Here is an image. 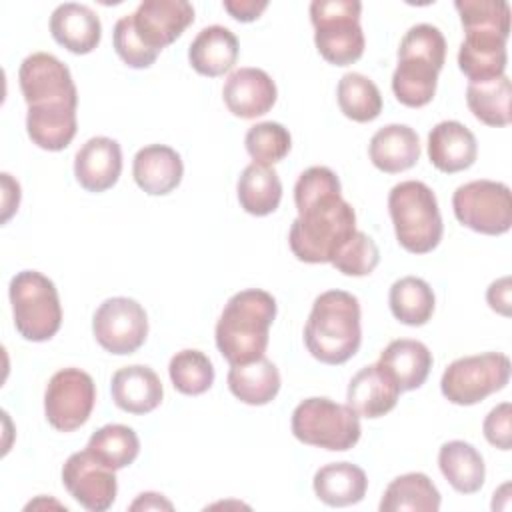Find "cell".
Wrapping results in <instances>:
<instances>
[{"label": "cell", "instance_id": "obj_11", "mask_svg": "<svg viewBox=\"0 0 512 512\" xmlns=\"http://www.w3.org/2000/svg\"><path fill=\"white\" fill-rule=\"evenodd\" d=\"M96 402V386L80 368L58 370L44 392V414L52 428L72 432L86 424Z\"/></svg>", "mask_w": 512, "mask_h": 512}, {"label": "cell", "instance_id": "obj_40", "mask_svg": "<svg viewBox=\"0 0 512 512\" xmlns=\"http://www.w3.org/2000/svg\"><path fill=\"white\" fill-rule=\"evenodd\" d=\"M464 30L490 28L510 34V6L504 0H456Z\"/></svg>", "mask_w": 512, "mask_h": 512}, {"label": "cell", "instance_id": "obj_30", "mask_svg": "<svg viewBox=\"0 0 512 512\" xmlns=\"http://www.w3.org/2000/svg\"><path fill=\"white\" fill-rule=\"evenodd\" d=\"M438 466L448 484L460 494H474L482 488L486 466L482 454L464 440H450L438 452Z\"/></svg>", "mask_w": 512, "mask_h": 512}, {"label": "cell", "instance_id": "obj_8", "mask_svg": "<svg viewBox=\"0 0 512 512\" xmlns=\"http://www.w3.org/2000/svg\"><path fill=\"white\" fill-rule=\"evenodd\" d=\"M358 414L330 398H306L292 412V434L308 446L344 452L360 440Z\"/></svg>", "mask_w": 512, "mask_h": 512}, {"label": "cell", "instance_id": "obj_44", "mask_svg": "<svg viewBox=\"0 0 512 512\" xmlns=\"http://www.w3.org/2000/svg\"><path fill=\"white\" fill-rule=\"evenodd\" d=\"M486 300L490 308L502 316H510V276H502L488 286Z\"/></svg>", "mask_w": 512, "mask_h": 512}, {"label": "cell", "instance_id": "obj_42", "mask_svg": "<svg viewBox=\"0 0 512 512\" xmlns=\"http://www.w3.org/2000/svg\"><path fill=\"white\" fill-rule=\"evenodd\" d=\"M512 406L510 402H502L496 408H492L488 412V416L484 418L482 430L486 440L500 448V450H510L512 448Z\"/></svg>", "mask_w": 512, "mask_h": 512}, {"label": "cell", "instance_id": "obj_24", "mask_svg": "<svg viewBox=\"0 0 512 512\" xmlns=\"http://www.w3.org/2000/svg\"><path fill=\"white\" fill-rule=\"evenodd\" d=\"M238 38L226 26L214 24L202 28L196 38L190 42L188 60L192 68L202 76H222L238 60Z\"/></svg>", "mask_w": 512, "mask_h": 512}, {"label": "cell", "instance_id": "obj_32", "mask_svg": "<svg viewBox=\"0 0 512 512\" xmlns=\"http://www.w3.org/2000/svg\"><path fill=\"white\" fill-rule=\"evenodd\" d=\"M440 508V492L422 472H408L394 478L380 500V512H436Z\"/></svg>", "mask_w": 512, "mask_h": 512}, {"label": "cell", "instance_id": "obj_38", "mask_svg": "<svg viewBox=\"0 0 512 512\" xmlns=\"http://www.w3.org/2000/svg\"><path fill=\"white\" fill-rule=\"evenodd\" d=\"M244 144L254 162L272 166L290 152L292 138L290 132L278 122H258L248 128Z\"/></svg>", "mask_w": 512, "mask_h": 512}, {"label": "cell", "instance_id": "obj_4", "mask_svg": "<svg viewBox=\"0 0 512 512\" xmlns=\"http://www.w3.org/2000/svg\"><path fill=\"white\" fill-rule=\"evenodd\" d=\"M446 60V40L432 24L412 26L398 48V66L392 74V92L408 108L426 106L438 84Z\"/></svg>", "mask_w": 512, "mask_h": 512}, {"label": "cell", "instance_id": "obj_6", "mask_svg": "<svg viewBox=\"0 0 512 512\" xmlns=\"http://www.w3.org/2000/svg\"><path fill=\"white\" fill-rule=\"evenodd\" d=\"M14 326L30 342L50 340L62 324L58 290L50 278L36 270H22L10 280Z\"/></svg>", "mask_w": 512, "mask_h": 512}, {"label": "cell", "instance_id": "obj_13", "mask_svg": "<svg viewBox=\"0 0 512 512\" xmlns=\"http://www.w3.org/2000/svg\"><path fill=\"white\" fill-rule=\"evenodd\" d=\"M18 84L28 106H78V92L68 66L48 52H34L22 60L18 68Z\"/></svg>", "mask_w": 512, "mask_h": 512}, {"label": "cell", "instance_id": "obj_34", "mask_svg": "<svg viewBox=\"0 0 512 512\" xmlns=\"http://www.w3.org/2000/svg\"><path fill=\"white\" fill-rule=\"evenodd\" d=\"M390 310L396 320L406 326H422L434 314V292L430 284L418 276H404L390 286Z\"/></svg>", "mask_w": 512, "mask_h": 512}, {"label": "cell", "instance_id": "obj_26", "mask_svg": "<svg viewBox=\"0 0 512 512\" xmlns=\"http://www.w3.org/2000/svg\"><path fill=\"white\" fill-rule=\"evenodd\" d=\"M378 364L394 378L402 392L420 388L432 368V352L412 338L392 340L378 358Z\"/></svg>", "mask_w": 512, "mask_h": 512}, {"label": "cell", "instance_id": "obj_3", "mask_svg": "<svg viewBox=\"0 0 512 512\" xmlns=\"http://www.w3.org/2000/svg\"><path fill=\"white\" fill-rule=\"evenodd\" d=\"M362 342L360 302L344 290L322 292L310 310L304 326V344L308 352L324 364H344Z\"/></svg>", "mask_w": 512, "mask_h": 512}, {"label": "cell", "instance_id": "obj_5", "mask_svg": "<svg viewBox=\"0 0 512 512\" xmlns=\"http://www.w3.org/2000/svg\"><path fill=\"white\" fill-rule=\"evenodd\" d=\"M396 240L412 254L432 252L444 232L436 194L420 180H404L388 194Z\"/></svg>", "mask_w": 512, "mask_h": 512}, {"label": "cell", "instance_id": "obj_16", "mask_svg": "<svg viewBox=\"0 0 512 512\" xmlns=\"http://www.w3.org/2000/svg\"><path fill=\"white\" fill-rule=\"evenodd\" d=\"M276 96L278 90L274 80L260 68L234 70L222 88L226 108L244 120H252L270 112L276 104Z\"/></svg>", "mask_w": 512, "mask_h": 512}, {"label": "cell", "instance_id": "obj_21", "mask_svg": "<svg viewBox=\"0 0 512 512\" xmlns=\"http://www.w3.org/2000/svg\"><path fill=\"white\" fill-rule=\"evenodd\" d=\"M184 164L180 154L166 144H150L136 152L132 176L136 184L150 196H164L182 182Z\"/></svg>", "mask_w": 512, "mask_h": 512}, {"label": "cell", "instance_id": "obj_28", "mask_svg": "<svg viewBox=\"0 0 512 512\" xmlns=\"http://www.w3.org/2000/svg\"><path fill=\"white\" fill-rule=\"evenodd\" d=\"M314 494L328 506H352L358 504L368 488L364 470L352 462H332L316 470Z\"/></svg>", "mask_w": 512, "mask_h": 512}, {"label": "cell", "instance_id": "obj_43", "mask_svg": "<svg viewBox=\"0 0 512 512\" xmlns=\"http://www.w3.org/2000/svg\"><path fill=\"white\" fill-rule=\"evenodd\" d=\"M224 10L238 22H252L268 8L266 0H224Z\"/></svg>", "mask_w": 512, "mask_h": 512}, {"label": "cell", "instance_id": "obj_25", "mask_svg": "<svg viewBox=\"0 0 512 512\" xmlns=\"http://www.w3.org/2000/svg\"><path fill=\"white\" fill-rule=\"evenodd\" d=\"M76 106L70 104H38L28 106L26 132L42 150H64L76 136Z\"/></svg>", "mask_w": 512, "mask_h": 512}, {"label": "cell", "instance_id": "obj_20", "mask_svg": "<svg viewBox=\"0 0 512 512\" xmlns=\"http://www.w3.org/2000/svg\"><path fill=\"white\" fill-rule=\"evenodd\" d=\"M476 136L456 120L438 122L428 134V158L434 168L454 174L470 168L476 162Z\"/></svg>", "mask_w": 512, "mask_h": 512}, {"label": "cell", "instance_id": "obj_31", "mask_svg": "<svg viewBox=\"0 0 512 512\" xmlns=\"http://www.w3.org/2000/svg\"><path fill=\"white\" fill-rule=\"evenodd\" d=\"M236 192L244 212L252 216H268L280 206L282 182L272 166L252 162L242 170Z\"/></svg>", "mask_w": 512, "mask_h": 512}, {"label": "cell", "instance_id": "obj_10", "mask_svg": "<svg viewBox=\"0 0 512 512\" xmlns=\"http://www.w3.org/2000/svg\"><path fill=\"white\" fill-rule=\"evenodd\" d=\"M456 220L480 234L498 236L512 226V194L504 182L472 180L452 196Z\"/></svg>", "mask_w": 512, "mask_h": 512}, {"label": "cell", "instance_id": "obj_36", "mask_svg": "<svg viewBox=\"0 0 512 512\" xmlns=\"http://www.w3.org/2000/svg\"><path fill=\"white\" fill-rule=\"evenodd\" d=\"M336 98L342 114L354 122H372L382 112L378 86L360 72H348L340 78Z\"/></svg>", "mask_w": 512, "mask_h": 512}, {"label": "cell", "instance_id": "obj_18", "mask_svg": "<svg viewBox=\"0 0 512 512\" xmlns=\"http://www.w3.org/2000/svg\"><path fill=\"white\" fill-rule=\"evenodd\" d=\"M122 172L120 144L108 136L86 140L74 156V176L88 192H104L112 188Z\"/></svg>", "mask_w": 512, "mask_h": 512}, {"label": "cell", "instance_id": "obj_29", "mask_svg": "<svg viewBox=\"0 0 512 512\" xmlns=\"http://www.w3.org/2000/svg\"><path fill=\"white\" fill-rule=\"evenodd\" d=\"M228 388L244 404L264 406L272 402L280 390V372L266 356L236 364L228 370Z\"/></svg>", "mask_w": 512, "mask_h": 512}, {"label": "cell", "instance_id": "obj_2", "mask_svg": "<svg viewBox=\"0 0 512 512\" xmlns=\"http://www.w3.org/2000/svg\"><path fill=\"white\" fill-rule=\"evenodd\" d=\"M276 300L260 288L240 290L226 302L216 322V348L230 366L248 364L264 356Z\"/></svg>", "mask_w": 512, "mask_h": 512}, {"label": "cell", "instance_id": "obj_14", "mask_svg": "<svg viewBox=\"0 0 512 512\" xmlns=\"http://www.w3.org/2000/svg\"><path fill=\"white\" fill-rule=\"evenodd\" d=\"M62 484L70 496L90 512L108 510L118 492L114 470L98 462L88 450L68 456L62 466Z\"/></svg>", "mask_w": 512, "mask_h": 512}, {"label": "cell", "instance_id": "obj_46", "mask_svg": "<svg viewBox=\"0 0 512 512\" xmlns=\"http://www.w3.org/2000/svg\"><path fill=\"white\" fill-rule=\"evenodd\" d=\"M172 508H174L172 502L156 492H144L130 504L132 512H136V510H172Z\"/></svg>", "mask_w": 512, "mask_h": 512}, {"label": "cell", "instance_id": "obj_15", "mask_svg": "<svg viewBox=\"0 0 512 512\" xmlns=\"http://www.w3.org/2000/svg\"><path fill=\"white\" fill-rule=\"evenodd\" d=\"M130 16L140 40L160 54L194 22V8L186 0H144Z\"/></svg>", "mask_w": 512, "mask_h": 512}, {"label": "cell", "instance_id": "obj_1", "mask_svg": "<svg viewBox=\"0 0 512 512\" xmlns=\"http://www.w3.org/2000/svg\"><path fill=\"white\" fill-rule=\"evenodd\" d=\"M340 192L338 176L326 166H312L298 176L294 186L298 218L290 226L288 244L300 262H330L356 232V212Z\"/></svg>", "mask_w": 512, "mask_h": 512}, {"label": "cell", "instance_id": "obj_35", "mask_svg": "<svg viewBox=\"0 0 512 512\" xmlns=\"http://www.w3.org/2000/svg\"><path fill=\"white\" fill-rule=\"evenodd\" d=\"M86 450L98 462L116 472L120 468L130 466L136 460L140 452V440L130 426L106 424L90 436Z\"/></svg>", "mask_w": 512, "mask_h": 512}, {"label": "cell", "instance_id": "obj_41", "mask_svg": "<svg viewBox=\"0 0 512 512\" xmlns=\"http://www.w3.org/2000/svg\"><path fill=\"white\" fill-rule=\"evenodd\" d=\"M112 42H114V50L116 54L122 58L124 64H128L130 68H148L154 64V60L158 58V52L150 50L140 36L136 34L134 26H132V16H122L116 24H114V32H112Z\"/></svg>", "mask_w": 512, "mask_h": 512}, {"label": "cell", "instance_id": "obj_45", "mask_svg": "<svg viewBox=\"0 0 512 512\" xmlns=\"http://www.w3.org/2000/svg\"><path fill=\"white\" fill-rule=\"evenodd\" d=\"M2 190H4V198H2V222H8V218L14 214V210H18L20 204V186L16 180H12V176L8 172H2Z\"/></svg>", "mask_w": 512, "mask_h": 512}, {"label": "cell", "instance_id": "obj_19", "mask_svg": "<svg viewBox=\"0 0 512 512\" xmlns=\"http://www.w3.org/2000/svg\"><path fill=\"white\" fill-rule=\"evenodd\" d=\"M394 378L376 362L360 368L346 390V404L364 418H380L388 414L400 396Z\"/></svg>", "mask_w": 512, "mask_h": 512}, {"label": "cell", "instance_id": "obj_33", "mask_svg": "<svg viewBox=\"0 0 512 512\" xmlns=\"http://www.w3.org/2000/svg\"><path fill=\"white\" fill-rule=\"evenodd\" d=\"M512 84L508 76L486 82H470L466 88V104L470 112L486 126H508L512 120L510 110Z\"/></svg>", "mask_w": 512, "mask_h": 512}, {"label": "cell", "instance_id": "obj_12", "mask_svg": "<svg viewBox=\"0 0 512 512\" xmlns=\"http://www.w3.org/2000/svg\"><path fill=\"white\" fill-rule=\"evenodd\" d=\"M92 332L106 352L116 356L132 354L148 336L146 310L134 298H108L94 312Z\"/></svg>", "mask_w": 512, "mask_h": 512}, {"label": "cell", "instance_id": "obj_17", "mask_svg": "<svg viewBox=\"0 0 512 512\" xmlns=\"http://www.w3.org/2000/svg\"><path fill=\"white\" fill-rule=\"evenodd\" d=\"M458 50V66L470 82H486L504 76L508 34L498 30H464Z\"/></svg>", "mask_w": 512, "mask_h": 512}, {"label": "cell", "instance_id": "obj_23", "mask_svg": "<svg viewBox=\"0 0 512 512\" xmlns=\"http://www.w3.org/2000/svg\"><path fill=\"white\" fill-rule=\"evenodd\" d=\"M114 404L128 414H148L160 406L164 388L150 366L134 364L114 372L110 382Z\"/></svg>", "mask_w": 512, "mask_h": 512}, {"label": "cell", "instance_id": "obj_9", "mask_svg": "<svg viewBox=\"0 0 512 512\" xmlns=\"http://www.w3.org/2000/svg\"><path fill=\"white\" fill-rule=\"evenodd\" d=\"M510 380V360L500 352L464 356L448 364L440 378L444 398L458 406H472L494 392H500Z\"/></svg>", "mask_w": 512, "mask_h": 512}, {"label": "cell", "instance_id": "obj_37", "mask_svg": "<svg viewBox=\"0 0 512 512\" xmlns=\"http://www.w3.org/2000/svg\"><path fill=\"white\" fill-rule=\"evenodd\" d=\"M168 374L172 386L186 396L204 394L214 384V366L210 358L194 348L176 352L170 358Z\"/></svg>", "mask_w": 512, "mask_h": 512}, {"label": "cell", "instance_id": "obj_39", "mask_svg": "<svg viewBox=\"0 0 512 512\" xmlns=\"http://www.w3.org/2000/svg\"><path fill=\"white\" fill-rule=\"evenodd\" d=\"M378 262L380 252L376 242L360 230H356L352 238L346 240L330 260V264L346 276H366L374 272Z\"/></svg>", "mask_w": 512, "mask_h": 512}, {"label": "cell", "instance_id": "obj_7", "mask_svg": "<svg viewBox=\"0 0 512 512\" xmlns=\"http://www.w3.org/2000/svg\"><path fill=\"white\" fill-rule=\"evenodd\" d=\"M360 12L358 0H314L310 4L314 44L326 62L348 66L364 54Z\"/></svg>", "mask_w": 512, "mask_h": 512}, {"label": "cell", "instance_id": "obj_27", "mask_svg": "<svg viewBox=\"0 0 512 512\" xmlns=\"http://www.w3.org/2000/svg\"><path fill=\"white\" fill-rule=\"evenodd\" d=\"M368 154L378 170L386 174H398L418 162L420 140L410 126L388 124L372 136Z\"/></svg>", "mask_w": 512, "mask_h": 512}, {"label": "cell", "instance_id": "obj_22", "mask_svg": "<svg viewBox=\"0 0 512 512\" xmlns=\"http://www.w3.org/2000/svg\"><path fill=\"white\" fill-rule=\"evenodd\" d=\"M50 34L72 54H88L100 44L102 24L86 4L64 2L50 16Z\"/></svg>", "mask_w": 512, "mask_h": 512}]
</instances>
